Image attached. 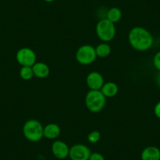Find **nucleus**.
<instances>
[{"label":"nucleus","mask_w":160,"mask_h":160,"mask_svg":"<svg viewBox=\"0 0 160 160\" xmlns=\"http://www.w3.org/2000/svg\"><path fill=\"white\" fill-rule=\"evenodd\" d=\"M154 114L155 116L160 119V101H158L154 108Z\"/></svg>","instance_id":"nucleus-20"},{"label":"nucleus","mask_w":160,"mask_h":160,"mask_svg":"<svg viewBox=\"0 0 160 160\" xmlns=\"http://www.w3.org/2000/svg\"><path fill=\"white\" fill-rule=\"evenodd\" d=\"M69 149L68 144L62 141H55L51 146L52 153L60 160L65 159L68 156Z\"/></svg>","instance_id":"nucleus-8"},{"label":"nucleus","mask_w":160,"mask_h":160,"mask_svg":"<svg viewBox=\"0 0 160 160\" xmlns=\"http://www.w3.org/2000/svg\"><path fill=\"white\" fill-rule=\"evenodd\" d=\"M91 151L87 145L76 144L69 149V158L72 160H89Z\"/></svg>","instance_id":"nucleus-7"},{"label":"nucleus","mask_w":160,"mask_h":160,"mask_svg":"<svg viewBox=\"0 0 160 160\" xmlns=\"http://www.w3.org/2000/svg\"><path fill=\"white\" fill-rule=\"evenodd\" d=\"M86 106L90 112L98 113L103 110L106 104V98L101 90H90L86 95Z\"/></svg>","instance_id":"nucleus-3"},{"label":"nucleus","mask_w":160,"mask_h":160,"mask_svg":"<svg viewBox=\"0 0 160 160\" xmlns=\"http://www.w3.org/2000/svg\"><path fill=\"white\" fill-rule=\"evenodd\" d=\"M75 58L79 64L83 65L92 64L97 58L95 48L90 45H83L80 47L77 50Z\"/></svg>","instance_id":"nucleus-5"},{"label":"nucleus","mask_w":160,"mask_h":160,"mask_svg":"<svg viewBox=\"0 0 160 160\" xmlns=\"http://www.w3.org/2000/svg\"><path fill=\"white\" fill-rule=\"evenodd\" d=\"M68 160H72V159H68Z\"/></svg>","instance_id":"nucleus-23"},{"label":"nucleus","mask_w":160,"mask_h":160,"mask_svg":"<svg viewBox=\"0 0 160 160\" xmlns=\"http://www.w3.org/2000/svg\"><path fill=\"white\" fill-rule=\"evenodd\" d=\"M34 75L39 78H45L50 75V68L43 62H36L32 66Z\"/></svg>","instance_id":"nucleus-12"},{"label":"nucleus","mask_w":160,"mask_h":160,"mask_svg":"<svg viewBox=\"0 0 160 160\" xmlns=\"http://www.w3.org/2000/svg\"><path fill=\"white\" fill-rule=\"evenodd\" d=\"M153 65L158 72H160V51L157 52L154 56Z\"/></svg>","instance_id":"nucleus-18"},{"label":"nucleus","mask_w":160,"mask_h":160,"mask_svg":"<svg viewBox=\"0 0 160 160\" xmlns=\"http://www.w3.org/2000/svg\"><path fill=\"white\" fill-rule=\"evenodd\" d=\"M96 33L98 38L104 42H110L116 33L115 24L108 21L107 18H102L97 24Z\"/></svg>","instance_id":"nucleus-4"},{"label":"nucleus","mask_w":160,"mask_h":160,"mask_svg":"<svg viewBox=\"0 0 160 160\" xmlns=\"http://www.w3.org/2000/svg\"><path fill=\"white\" fill-rule=\"evenodd\" d=\"M141 160H160V149L155 146H148L142 151Z\"/></svg>","instance_id":"nucleus-10"},{"label":"nucleus","mask_w":160,"mask_h":160,"mask_svg":"<svg viewBox=\"0 0 160 160\" xmlns=\"http://www.w3.org/2000/svg\"><path fill=\"white\" fill-rule=\"evenodd\" d=\"M101 91L105 98H113L118 92V85L113 82H105L101 89Z\"/></svg>","instance_id":"nucleus-13"},{"label":"nucleus","mask_w":160,"mask_h":160,"mask_svg":"<svg viewBox=\"0 0 160 160\" xmlns=\"http://www.w3.org/2000/svg\"><path fill=\"white\" fill-rule=\"evenodd\" d=\"M122 11L117 7H112L107 10V13H106V18L114 24L118 22L122 18Z\"/></svg>","instance_id":"nucleus-14"},{"label":"nucleus","mask_w":160,"mask_h":160,"mask_svg":"<svg viewBox=\"0 0 160 160\" xmlns=\"http://www.w3.org/2000/svg\"><path fill=\"white\" fill-rule=\"evenodd\" d=\"M87 84L91 90H101L104 84L102 75L98 72H92L87 77Z\"/></svg>","instance_id":"nucleus-9"},{"label":"nucleus","mask_w":160,"mask_h":160,"mask_svg":"<svg viewBox=\"0 0 160 160\" xmlns=\"http://www.w3.org/2000/svg\"><path fill=\"white\" fill-rule=\"evenodd\" d=\"M95 50H96L97 57L105 58L110 55L111 52H112V48L107 42H102L95 48Z\"/></svg>","instance_id":"nucleus-15"},{"label":"nucleus","mask_w":160,"mask_h":160,"mask_svg":"<svg viewBox=\"0 0 160 160\" xmlns=\"http://www.w3.org/2000/svg\"><path fill=\"white\" fill-rule=\"evenodd\" d=\"M128 40L130 46L138 51H147L154 43V38L148 30L142 27H134L130 31Z\"/></svg>","instance_id":"nucleus-1"},{"label":"nucleus","mask_w":160,"mask_h":160,"mask_svg":"<svg viewBox=\"0 0 160 160\" xmlns=\"http://www.w3.org/2000/svg\"><path fill=\"white\" fill-rule=\"evenodd\" d=\"M89 160H105L103 155H101L99 152H93L90 155Z\"/></svg>","instance_id":"nucleus-19"},{"label":"nucleus","mask_w":160,"mask_h":160,"mask_svg":"<svg viewBox=\"0 0 160 160\" xmlns=\"http://www.w3.org/2000/svg\"><path fill=\"white\" fill-rule=\"evenodd\" d=\"M18 62L21 66L32 67L36 63V54L32 49L24 47L20 49L16 55Z\"/></svg>","instance_id":"nucleus-6"},{"label":"nucleus","mask_w":160,"mask_h":160,"mask_svg":"<svg viewBox=\"0 0 160 160\" xmlns=\"http://www.w3.org/2000/svg\"><path fill=\"white\" fill-rule=\"evenodd\" d=\"M44 1L47 2H53L54 0H44Z\"/></svg>","instance_id":"nucleus-22"},{"label":"nucleus","mask_w":160,"mask_h":160,"mask_svg":"<svg viewBox=\"0 0 160 160\" xmlns=\"http://www.w3.org/2000/svg\"><path fill=\"white\" fill-rule=\"evenodd\" d=\"M20 75L21 78L24 80H30L34 76L33 70L32 67H28V66H22V68L20 70Z\"/></svg>","instance_id":"nucleus-16"},{"label":"nucleus","mask_w":160,"mask_h":160,"mask_svg":"<svg viewBox=\"0 0 160 160\" xmlns=\"http://www.w3.org/2000/svg\"><path fill=\"white\" fill-rule=\"evenodd\" d=\"M155 82H156V85L160 88V72H158L155 76Z\"/></svg>","instance_id":"nucleus-21"},{"label":"nucleus","mask_w":160,"mask_h":160,"mask_svg":"<svg viewBox=\"0 0 160 160\" xmlns=\"http://www.w3.org/2000/svg\"><path fill=\"white\" fill-rule=\"evenodd\" d=\"M43 129L42 123L36 119L28 120L23 127V133L27 140L37 142L43 138Z\"/></svg>","instance_id":"nucleus-2"},{"label":"nucleus","mask_w":160,"mask_h":160,"mask_svg":"<svg viewBox=\"0 0 160 160\" xmlns=\"http://www.w3.org/2000/svg\"><path fill=\"white\" fill-rule=\"evenodd\" d=\"M100 138H101V133L98 130H93L90 132L87 137V140L91 144H96L99 141Z\"/></svg>","instance_id":"nucleus-17"},{"label":"nucleus","mask_w":160,"mask_h":160,"mask_svg":"<svg viewBox=\"0 0 160 160\" xmlns=\"http://www.w3.org/2000/svg\"><path fill=\"white\" fill-rule=\"evenodd\" d=\"M61 134V128L58 124H47L43 129V137L50 140H55Z\"/></svg>","instance_id":"nucleus-11"}]
</instances>
